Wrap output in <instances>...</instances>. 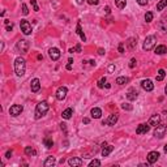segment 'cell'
<instances>
[{
  "label": "cell",
  "instance_id": "cell-1",
  "mask_svg": "<svg viewBox=\"0 0 167 167\" xmlns=\"http://www.w3.org/2000/svg\"><path fill=\"white\" fill-rule=\"evenodd\" d=\"M25 71H26V62H25V59L22 56L16 58V60H15V72H16V74H17L18 77H21V76H24L25 74Z\"/></svg>",
  "mask_w": 167,
  "mask_h": 167
},
{
  "label": "cell",
  "instance_id": "cell-2",
  "mask_svg": "<svg viewBox=\"0 0 167 167\" xmlns=\"http://www.w3.org/2000/svg\"><path fill=\"white\" fill-rule=\"evenodd\" d=\"M50 110V105L46 101L39 102L35 107V119H41L42 116H44L47 114V111Z\"/></svg>",
  "mask_w": 167,
  "mask_h": 167
},
{
  "label": "cell",
  "instance_id": "cell-3",
  "mask_svg": "<svg viewBox=\"0 0 167 167\" xmlns=\"http://www.w3.org/2000/svg\"><path fill=\"white\" fill-rule=\"evenodd\" d=\"M155 44H157V37L155 35H147L145 38V41H144L142 48L145 51H150V50H153L155 47Z\"/></svg>",
  "mask_w": 167,
  "mask_h": 167
},
{
  "label": "cell",
  "instance_id": "cell-4",
  "mask_svg": "<svg viewBox=\"0 0 167 167\" xmlns=\"http://www.w3.org/2000/svg\"><path fill=\"white\" fill-rule=\"evenodd\" d=\"M29 47H30V43L29 41L26 39H20L17 42V44H16V48H17V51L20 52V54H26L27 51H29Z\"/></svg>",
  "mask_w": 167,
  "mask_h": 167
},
{
  "label": "cell",
  "instance_id": "cell-5",
  "mask_svg": "<svg viewBox=\"0 0 167 167\" xmlns=\"http://www.w3.org/2000/svg\"><path fill=\"white\" fill-rule=\"evenodd\" d=\"M166 132H167V125L159 123L154 129V136L157 138H163L165 137V135H166Z\"/></svg>",
  "mask_w": 167,
  "mask_h": 167
},
{
  "label": "cell",
  "instance_id": "cell-6",
  "mask_svg": "<svg viewBox=\"0 0 167 167\" xmlns=\"http://www.w3.org/2000/svg\"><path fill=\"white\" fill-rule=\"evenodd\" d=\"M20 29H21V32L24 33L25 35H30V34H32V32H33L32 25L29 24V21H27V20H25V18L20 21Z\"/></svg>",
  "mask_w": 167,
  "mask_h": 167
},
{
  "label": "cell",
  "instance_id": "cell-7",
  "mask_svg": "<svg viewBox=\"0 0 167 167\" xmlns=\"http://www.w3.org/2000/svg\"><path fill=\"white\" fill-rule=\"evenodd\" d=\"M22 110H24V107H22L21 105H13V106H11V108H9V115L16 118V116L21 115Z\"/></svg>",
  "mask_w": 167,
  "mask_h": 167
},
{
  "label": "cell",
  "instance_id": "cell-8",
  "mask_svg": "<svg viewBox=\"0 0 167 167\" xmlns=\"http://www.w3.org/2000/svg\"><path fill=\"white\" fill-rule=\"evenodd\" d=\"M118 119H119V114H112V115L108 116V119L102 121V125H111V127H112V125L116 124Z\"/></svg>",
  "mask_w": 167,
  "mask_h": 167
},
{
  "label": "cell",
  "instance_id": "cell-9",
  "mask_svg": "<svg viewBox=\"0 0 167 167\" xmlns=\"http://www.w3.org/2000/svg\"><path fill=\"white\" fill-rule=\"evenodd\" d=\"M67 94H68V89H67L65 86H60V88L56 90V99L58 101H64Z\"/></svg>",
  "mask_w": 167,
  "mask_h": 167
},
{
  "label": "cell",
  "instance_id": "cell-10",
  "mask_svg": "<svg viewBox=\"0 0 167 167\" xmlns=\"http://www.w3.org/2000/svg\"><path fill=\"white\" fill-rule=\"evenodd\" d=\"M48 55H50V58H51V60H54V62L59 60L60 56H62L59 48H56V47H52V48H50L48 50Z\"/></svg>",
  "mask_w": 167,
  "mask_h": 167
},
{
  "label": "cell",
  "instance_id": "cell-11",
  "mask_svg": "<svg viewBox=\"0 0 167 167\" xmlns=\"http://www.w3.org/2000/svg\"><path fill=\"white\" fill-rule=\"evenodd\" d=\"M149 129H150L149 123H142L136 128V133H137V135H145V133L149 132Z\"/></svg>",
  "mask_w": 167,
  "mask_h": 167
},
{
  "label": "cell",
  "instance_id": "cell-12",
  "mask_svg": "<svg viewBox=\"0 0 167 167\" xmlns=\"http://www.w3.org/2000/svg\"><path fill=\"white\" fill-rule=\"evenodd\" d=\"M30 89H32L33 93H38L41 89V81L39 79H33L32 82H30Z\"/></svg>",
  "mask_w": 167,
  "mask_h": 167
},
{
  "label": "cell",
  "instance_id": "cell-13",
  "mask_svg": "<svg viewBox=\"0 0 167 167\" xmlns=\"http://www.w3.org/2000/svg\"><path fill=\"white\" fill-rule=\"evenodd\" d=\"M147 123H149L150 127H157V125L161 123V116L158 115V114H154V115L150 116V119H149Z\"/></svg>",
  "mask_w": 167,
  "mask_h": 167
},
{
  "label": "cell",
  "instance_id": "cell-14",
  "mask_svg": "<svg viewBox=\"0 0 167 167\" xmlns=\"http://www.w3.org/2000/svg\"><path fill=\"white\" fill-rule=\"evenodd\" d=\"M141 88L144 89L145 91H152L153 89H154V84H153L150 80H142V82H141Z\"/></svg>",
  "mask_w": 167,
  "mask_h": 167
},
{
  "label": "cell",
  "instance_id": "cell-15",
  "mask_svg": "<svg viewBox=\"0 0 167 167\" xmlns=\"http://www.w3.org/2000/svg\"><path fill=\"white\" fill-rule=\"evenodd\" d=\"M158 158H159V153L158 152H150L149 154H147V162H149L150 165H153V163H155L158 161Z\"/></svg>",
  "mask_w": 167,
  "mask_h": 167
},
{
  "label": "cell",
  "instance_id": "cell-16",
  "mask_svg": "<svg viewBox=\"0 0 167 167\" xmlns=\"http://www.w3.org/2000/svg\"><path fill=\"white\" fill-rule=\"evenodd\" d=\"M138 97V91L136 90L135 88H131L129 90H128L127 93V99H129V101H136Z\"/></svg>",
  "mask_w": 167,
  "mask_h": 167
},
{
  "label": "cell",
  "instance_id": "cell-17",
  "mask_svg": "<svg viewBox=\"0 0 167 167\" xmlns=\"http://www.w3.org/2000/svg\"><path fill=\"white\" fill-rule=\"evenodd\" d=\"M68 165L72 166V167H80V166H82V159H81V158H77V157L69 158V159H68Z\"/></svg>",
  "mask_w": 167,
  "mask_h": 167
},
{
  "label": "cell",
  "instance_id": "cell-18",
  "mask_svg": "<svg viewBox=\"0 0 167 167\" xmlns=\"http://www.w3.org/2000/svg\"><path fill=\"white\" fill-rule=\"evenodd\" d=\"M90 115H91V118H93V119H99L102 116V110H101V108H98V107L91 108Z\"/></svg>",
  "mask_w": 167,
  "mask_h": 167
},
{
  "label": "cell",
  "instance_id": "cell-19",
  "mask_svg": "<svg viewBox=\"0 0 167 167\" xmlns=\"http://www.w3.org/2000/svg\"><path fill=\"white\" fill-rule=\"evenodd\" d=\"M125 43H127V47L129 50H135L136 46H137V39L136 38H128V41Z\"/></svg>",
  "mask_w": 167,
  "mask_h": 167
},
{
  "label": "cell",
  "instance_id": "cell-20",
  "mask_svg": "<svg viewBox=\"0 0 167 167\" xmlns=\"http://www.w3.org/2000/svg\"><path fill=\"white\" fill-rule=\"evenodd\" d=\"M55 163H56V159H55V157H48L46 161L43 162V166L44 167H52V166H55Z\"/></svg>",
  "mask_w": 167,
  "mask_h": 167
},
{
  "label": "cell",
  "instance_id": "cell-21",
  "mask_svg": "<svg viewBox=\"0 0 167 167\" xmlns=\"http://www.w3.org/2000/svg\"><path fill=\"white\" fill-rule=\"evenodd\" d=\"M154 51H155V54L157 55H163V54H166L167 52V47L165 46V44H159V46H157L154 48Z\"/></svg>",
  "mask_w": 167,
  "mask_h": 167
},
{
  "label": "cell",
  "instance_id": "cell-22",
  "mask_svg": "<svg viewBox=\"0 0 167 167\" xmlns=\"http://www.w3.org/2000/svg\"><path fill=\"white\" fill-rule=\"evenodd\" d=\"M72 115H73V110H72L71 107H69V108H67V110H64V111H63V114H62L63 119H65V120H68V119H71V118H72Z\"/></svg>",
  "mask_w": 167,
  "mask_h": 167
},
{
  "label": "cell",
  "instance_id": "cell-23",
  "mask_svg": "<svg viewBox=\"0 0 167 167\" xmlns=\"http://www.w3.org/2000/svg\"><path fill=\"white\" fill-rule=\"evenodd\" d=\"M76 33L80 35V38H81V41L82 42H85L86 41V37H85V34H84V32H82V27H81V24H77V26H76Z\"/></svg>",
  "mask_w": 167,
  "mask_h": 167
},
{
  "label": "cell",
  "instance_id": "cell-24",
  "mask_svg": "<svg viewBox=\"0 0 167 167\" xmlns=\"http://www.w3.org/2000/svg\"><path fill=\"white\" fill-rule=\"evenodd\" d=\"M112 150H114L112 145H106V146H103V149H102V155H103V157H107Z\"/></svg>",
  "mask_w": 167,
  "mask_h": 167
},
{
  "label": "cell",
  "instance_id": "cell-25",
  "mask_svg": "<svg viewBox=\"0 0 167 167\" xmlns=\"http://www.w3.org/2000/svg\"><path fill=\"white\" fill-rule=\"evenodd\" d=\"M43 144H44V146L48 147V149L54 146V141H52L51 137H44V138H43Z\"/></svg>",
  "mask_w": 167,
  "mask_h": 167
},
{
  "label": "cell",
  "instance_id": "cell-26",
  "mask_svg": "<svg viewBox=\"0 0 167 167\" xmlns=\"http://www.w3.org/2000/svg\"><path fill=\"white\" fill-rule=\"evenodd\" d=\"M25 154L32 157V155H37V152H35L32 146H26V147H25Z\"/></svg>",
  "mask_w": 167,
  "mask_h": 167
},
{
  "label": "cell",
  "instance_id": "cell-27",
  "mask_svg": "<svg viewBox=\"0 0 167 167\" xmlns=\"http://www.w3.org/2000/svg\"><path fill=\"white\" fill-rule=\"evenodd\" d=\"M158 27H159V30L162 33H167V21H161L159 24H158Z\"/></svg>",
  "mask_w": 167,
  "mask_h": 167
},
{
  "label": "cell",
  "instance_id": "cell-28",
  "mask_svg": "<svg viewBox=\"0 0 167 167\" xmlns=\"http://www.w3.org/2000/svg\"><path fill=\"white\" fill-rule=\"evenodd\" d=\"M115 4L119 9H123V8H125V5H127V0H115Z\"/></svg>",
  "mask_w": 167,
  "mask_h": 167
},
{
  "label": "cell",
  "instance_id": "cell-29",
  "mask_svg": "<svg viewBox=\"0 0 167 167\" xmlns=\"http://www.w3.org/2000/svg\"><path fill=\"white\" fill-rule=\"evenodd\" d=\"M165 7H167V0H159L157 4V11H162Z\"/></svg>",
  "mask_w": 167,
  "mask_h": 167
},
{
  "label": "cell",
  "instance_id": "cell-30",
  "mask_svg": "<svg viewBox=\"0 0 167 167\" xmlns=\"http://www.w3.org/2000/svg\"><path fill=\"white\" fill-rule=\"evenodd\" d=\"M165 74H166L165 69H159V71H158V74H157V81H162V80L165 79Z\"/></svg>",
  "mask_w": 167,
  "mask_h": 167
},
{
  "label": "cell",
  "instance_id": "cell-31",
  "mask_svg": "<svg viewBox=\"0 0 167 167\" xmlns=\"http://www.w3.org/2000/svg\"><path fill=\"white\" fill-rule=\"evenodd\" d=\"M128 81H129V80H128L127 77H118V79H116V84H118V85H124V84H127Z\"/></svg>",
  "mask_w": 167,
  "mask_h": 167
},
{
  "label": "cell",
  "instance_id": "cell-32",
  "mask_svg": "<svg viewBox=\"0 0 167 167\" xmlns=\"http://www.w3.org/2000/svg\"><path fill=\"white\" fill-rule=\"evenodd\" d=\"M145 21L146 22H152L153 21V12H146L145 13Z\"/></svg>",
  "mask_w": 167,
  "mask_h": 167
},
{
  "label": "cell",
  "instance_id": "cell-33",
  "mask_svg": "<svg viewBox=\"0 0 167 167\" xmlns=\"http://www.w3.org/2000/svg\"><path fill=\"white\" fill-rule=\"evenodd\" d=\"M121 108L125 111H132V105H129V103H121Z\"/></svg>",
  "mask_w": 167,
  "mask_h": 167
},
{
  "label": "cell",
  "instance_id": "cell-34",
  "mask_svg": "<svg viewBox=\"0 0 167 167\" xmlns=\"http://www.w3.org/2000/svg\"><path fill=\"white\" fill-rule=\"evenodd\" d=\"M4 24H5V27H7L8 32H11V30L13 29V24H11V21H9V20H5V21H4Z\"/></svg>",
  "mask_w": 167,
  "mask_h": 167
},
{
  "label": "cell",
  "instance_id": "cell-35",
  "mask_svg": "<svg viewBox=\"0 0 167 167\" xmlns=\"http://www.w3.org/2000/svg\"><path fill=\"white\" fill-rule=\"evenodd\" d=\"M90 167H94V166H101V161H98V159H93L90 162V165H89Z\"/></svg>",
  "mask_w": 167,
  "mask_h": 167
},
{
  "label": "cell",
  "instance_id": "cell-36",
  "mask_svg": "<svg viewBox=\"0 0 167 167\" xmlns=\"http://www.w3.org/2000/svg\"><path fill=\"white\" fill-rule=\"evenodd\" d=\"M22 15H24V16H27V15H29V9H27L26 4H22Z\"/></svg>",
  "mask_w": 167,
  "mask_h": 167
},
{
  "label": "cell",
  "instance_id": "cell-37",
  "mask_svg": "<svg viewBox=\"0 0 167 167\" xmlns=\"http://www.w3.org/2000/svg\"><path fill=\"white\" fill-rule=\"evenodd\" d=\"M30 3H32V5H33V8H34L35 12H38V11H39V7H38L37 1H35V0H30Z\"/></svg>",
  "mask_w": 167,
  "mask_h": 167
},
{
  "label": "cell",
  "instance_id": "cell-38",
  "mask_svg": "<svg viewBox=\"0 0 167 167\" xmlns=\"http://www.w3.org/2000/svg\"><path fill=\"white\" fill-rule=\"evenodd\" d=\"M105 82H106V77H102V79L98 81V88H103V84Z\"/></svg>",
  "mask_w": 167,
  "mask_h": 167
},
{
  "label": "cell",
  "instance_id": "cell-39",
  "mask_svg": "<svg viewBox=\"0 0 167 167\" xmlns=\"http://www.w3.org/2000/svg\"><path fill=\"white\" fill-rule=\"evenodd\" d=\"M136 59L135 58H132V59H131V62H129V68H135V65H136Z\"/></svg>",
  "mask_w": 167,
  "mask_h": 167
},
{
  "label": "cell",
  "instance_id": "cell-40",
  "mask_svg": "<svg viewBox=\"0 0 167 167\" xmlns=\"http://www.w3.org/2000/svg\"><path fill=\"white\" fill-rule=\"evenodd\" d=\"M88 3H89L90 5H97V4L99 3V0H88Z\"/></svg>",
  "mask_w": 167,
  "mask_h": 167
},
{
  "label": "cell",
  "instance_id": "cell-41",
  "mask_svg": "<svg viewBox=\"0 0 167 167\" xmlns=\"http://www.w3.org/2000/svg\"><path fill=\"white\" fill-rule=\"evenodd\" d=\"M118 48H119V52H120V54H124V46H123V43L119 44Z\"/></svg>",
  "mask_w": 167,
  "mask_h": 167
},
{
  "label": "cell",
  "instance_id": "cell-42",
  "mask_svg": "<svg viewBox=\"0 0 167 167\" xmlns=\"http://www.w3.org/2000/svg\"><path fill=\"white\" fill-rule=\"evenodd\" d=\"M136 1H137L140 5H146L147 4V0H136Z\"/></svg>",
  "mask_w": 167,
  "mask_h": 167
},
{
  "label": "cell",
  "instance_id": "cell-43",
  "mask_svg": "<svg viewBox=\"0 0 167 167\" xmlns=\"http://www.w3.org/2000/svg\"><path fill=\"white\" fill-rule=\"evenodd\" d=\"M114 71H115V64H111V65L108 67V72H110V73H112Z\"/></svg>",
  "mask_w": 167,
  "mask_h": 167
},
{
  "label": "cell",
  "instance_id": "cell-44",
  "mask_svg": "<svg viewBox=\"0 0 167 167\" xmlns=\"http://www.w3.org/2000/svg\"><path fill=\"white\" fill-rule=\"evenodd\" d=\"M60 129L64 131V132H67V124H65V123H62V124H60Z\"/></svg>",
  "mask_w": 167,
  "mask_h": 167
},
{
  "label": "cell",
  "instance_id": "cell-45",
  "mask_svg": "<svg viewBox=\"0 0 167 167\" xmlns=\"http://www.w3.org/2000/svg\"><path fill=\"white\" fill-rule=\"evenodd\" d=\"M12 157V150H7V153H5V158H11Z\"/></svg>",
  "mask_w": 167,
  "mask_h": 167
},
{
  "label": "cell",
  "instance_id": "cell-46",
  "mask_svg": "<svg viewBox=\"0 0 167 167\" xmlns=\"http://www.w3.org/2000/svg\"><path fill=\"white\" fill-rule=\"evenodd\" d=\"M74 51H77V52H81V46H80V44H77V46L74 47Z\"/></svg>",
  "mask_w": 167,
  "mask_h": 167
},
{
  "label": "cell",
  "instance_id": "cell-47",
  "mask_svg": "<svg viewBox=\"0 0 167 167\" xmlns=\"http://www.w3.org/2000/svg\"><path fill=\"white\" fill-rule=\"evenodd\" d=\"M84 124H89V123H90V119H89V118H84Z\"/></svg>",
  "mask_w": 167,
  "mask_h": 167
},
{
  "label": "cell",
  "instance_id": "cell-48",
  "mask_svg": "<svg viewBox=\"0 0 167 167\" xmlns=\"http://www.w3.org/2000/svg\"><path fill=\"white\" fill-rule=\"evenodd\" d=\"M105 12H106V13H107V15H110V12H111L110 7H106V8H105Z\"/></svg>",
  "mask_w": 167,
  "mask_h": 167
},
{
  "label": "cell",
  "instance_id": "cell-49",
  "mask_svg": "<svg viewBox=\"0 0 167 167\" xmlns=\"http://www.w3.org/2000/svg\"><path fill=\"white\" fill-rule=\"evenodd\" d=\"M98 54H99V55H105V50H103V48H99V50H98Z\"/></svg>",
  "mask_w": 167,
  "mask_h": 167
},
{
  "label": "cell",
  "instance_id": "cell-50",
  "mask_svg": "<svg viewBox=\"0 0 167 167\" xmlns=\"http://www.w3.org/2000/svg\"><path fill=\"white\" fill-rule=\"evenodd\" d=\"M67 69H68V71H71V69H72V64H71V63L67 65Z\"/></svg>",
  "mask_w": 167,
  "mask_h": 167
},
{
  "label": "cell",
  "instance_id": "cell-51",
  "mask_svg": "<svg viewBox=\"0 0 167 167\" xmlns=\"http://www.w3.org/2000/svg\"><path fill=\"white\" fill-rule=\"evenodd\" d=\"M77 1V4H84V1H85V0H76Z\"/></svg>",
  "mask_w": 167,
  "mask_h": 167
},
{
  "label": "cell",
  "instance_id": "cell-52",
  "mask_svg": "<svg viewBox=\"0 0 167 167\" xmlns=\"http://www.w3.org/2000/svg\"><path fill=\"white\" fill-rule=\"evenodd\" d=\"M105 86H106V89H110V88H111V85H110V84H106Z\"/></svg>",
  "mask_w": 167,
  "mask_h": 167
},
{
  "label": "cell",
  "instance_id": "cell-53",
  "mask_svg": "<svg viewBox=\"0 0 167 167\" xmlns=\"http://www.w3.org/2000/svg\"><path fill=\"white\" fill-rule=\"evenodd\" d=\"M89 63H90L91 65H95V62H94V60H90V62H89Z\"/></svg>",
  "mask_w": 167,
  "mask_h": 167
},
{
  "label": "cell",
  "instance_id": "cell-54",
  "mask_svg": "<svg viewBox=\"0 0 167 167\" xmlns=\"http://www.w3.org/2000/svg\"><path fill=\"white\" fill-rule=\"evenodd\" d=\"M165 93H166V95H167V85L165 86Z\"/></svg>",
  "mask_w": 167,
  "mask_h": 167
},
{
  "label": "cell",
  "instance_id": "cell-55",
  "mask_svg": "<svg viewBox=\"0 0 167 167\" xmlns=\"http://www.w3.org/2000/svg\"><path fill=\"white\" fill-rule=\"evenodd\" d=\"M165 152L167 153V144H166V145H165Z\"/></svg>",
  "mask_w": 167,
  "mask_h": 167
}]
</instances>
